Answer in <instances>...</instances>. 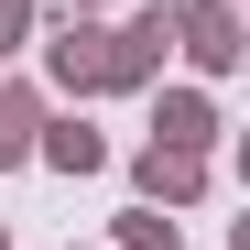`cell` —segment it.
Instances as JSON below:
<instances>
[{
  "label": "cell",
  "mask_w": 250,
  "mask_h": 250,
  "mask_svg": "<svg viewBox=\"0 0 250 250\" xmlns=\"http://www.w3.org/2000/svg\"><path fill=\"white\" fill-rule=\"evenodd\" d=\"M185 44H196V65H229V55H239V22L207 0V11H185Z\"/></svg>",
  "instance_id": "6da1fadb"
},
{
  "label": "cell",
  "mask_w": 250,
  "mask_h": 250,
  "mask_svg": "<svg viewBox=\"0 0 250 250\" xmlns=\"http://www.w3.org/2000/svg\"><path fill=\"white\" fill-rule=\"evenodd\" d=\"M44 152L65 163V174H87V163H98V131H87V120H65V131H44Z\"/></svg>",
  "instance_id": "3957f363"
},
{
  "label": "cell",
  "mask_w": 250,
  "mask_h": 250,
  "mask_svg": "<svg viewBox=\"0 0 250 250\" xmlns=\"http://www.w3.org/2000/svg\"><path fill=\"white\" fill-rule=\"evenodd\" d=\"M163 142L196 152V142H207V109H196V98H163Z\"/></svg>",
  "instance_id": "277c9868"
},
{
  "label": "cell",
  "mask_w": 250,
  "mask_h": 250,
  "mask_svg": "<svg viewBox=\"0 0 250 250\" xmlns=\"http://www.w3.org/2000/svg\"><path fill=\"white\" fill-rule=\"evenodd\" d=\"M142 185H152V196H196V152H185V142H152V152H142Z\"/></svg>",
  "instance_id": "7a4b0ae2"
},
{
  "label": "cell",
  "mask_w": 250,
  "mask_h": 250,
  "mask_svg": "<svg viewBox=\"0 0 250 250\" xmlns=\"http://www.w3.org/2000/svg\"><path fill=\"white\" fill-rule=\"evenodd\" d=\"M11 44H22V11H0V55H11Z\"/></svg>",
  "instance_id": "5b68a950"
}]
</instances>
